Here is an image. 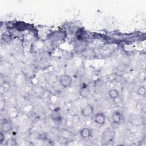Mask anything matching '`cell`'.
I'll return each mask as SVG.
<instances>
[{"label":"cell","instance_id":"1","mask_svg":"<svg viewBox=\"0 0 146 146\" xmlns=\"http://www.w3.org/2000/svg\"><path fill=\"white\" fill-rule=\"evenodd\" d=\"M115 133L112 129H108L103 132L101 137V141L103 144H107L114 139Z\"/></svg>","mask_w":146,"mask_h":146},{"label":"cell","instance_id":"2","mask_svg":"<svg viewBox=\"0 0 146 146\" xmlns=\"http://www.w3.org/2000/svg\"><path fill=\"white\" fill-rule=\"evenodd\" d=\"M59 83L63 88L70 87L72 83V78L69 75H62L60 76L59 80Z\"/></svg>","mask_w":146,"mask_h":146},{"label":"cell","instance_id":"3","mask_svg":"<svg viewBox=\"0 0 146 146\" xmlns=\"http://www.w3.org/2000/svg\"><path fill=\"white\" fill-rule=\"evenodd\" d=\"M80 113L84 117H91L94 113V108L91 104H87L81 108Z\"/></svg>","mask_w":146,"mask_h":146},{"label":"cell","instance_id":"4","mask_svg":"<svg viewBox=\"0 0 146 146\" xmlns=\"http://www.w3.org/2000/svg\"><path fill=\"white\" fill-rule=\"evenodd\" d=\"M106 116L102 112L97 113L94 116V121L99 125H104L106 123Z\"/></svg>","mask_w":146,"mask_h":146},{"label":"cell","instance_id":"5","mask_svg":"<svg viewBox=\"0 0 146 146\" xmlns=\"http://www.w3.org/2000/svg\"><path fill=\"white\" fill-rule=\"evenodd\" d=\"M13 129V124L8 121L6 120L2 123L1 125V131L4 133L10 132Z\"/></svg>","mask_w":146,"mask_h":146},{"label":"cell","instance_id":"6","mask_svg":"<svg viewBox=\"0 0 146 146\" xmlns=\"http://www.w3.org/2000/svg\"><path fill=\"white\" fill-rule=\"evenodd\" d=\"M123 119V115L119 111H115L112 115V119L113 123L116 124H119L120 123Z\"/></svg>","mask_w":146,"mask_h":146},{"label":"cell","instance_id":"7","mask_svg":"<svg viewBox=\"0 0 146 146\" xmlns=\"http://www.w3.org/2000/svg\"><path fill=\"white\" fill-rule=\"evenodd\" d=\"M91 129L89 128H83L80 131V135L83 139H88L91 135Z\"/></svg>","mask_w":146,"mask_h":146},{"label":"cell","instance_id":"8","mask_svg":"<svg viewBox=\"0 0 146 146\" xmlns=\"http://www.w3.org/2000/svg\"><path fill=\"white\" fill-rule=\"evenodd\" d=\"M108 96L111 99L115 100L119 97V93L117 90L111 89L108 91Z\"/></svg>","mask_w":146,"mask_h":146},{"label":"cell","instance_id":"9","mask_svg":"<svg viewBox=\"0 0 146 146\" xmlns=\"http://www.w3.org/2000/svg\"><path fill=\"white\" fill-rule=\"evenodd\" d=\"M80 93L82 96H84V97H87L88 95L89 94V90L88 88L87 87V86H84L81 88L80 90Z\"/></svg>","mask_w":146,"mask_h":146},{"label":"cell","instance_id":"10","mask_svg":"<svg viewBox=\"0 0 146 146\" xmlns=\"http://www.w3.org/2000/svg\"><path fill=\"white\" fill-rule=\"evenodd\" d=\"M137 94L140 96H144L146 92V89L145 88V87L144 86H141L140 87L137 91Z\"/></svg>","mask_w":146,"mask_h":146},{"label":"cell","instance_id":"11","mask_svg":"<svg viewBox=\"0 0 146 146\" xmlns=\"http://www.w3.org/2000/svg\"><path fill=\"white\" fill-rule=\"evenodd\" d=\"M52 117L53 118V119L55 120H59L60 119V113L56 111H54V112L52 115Z\"/></svg>","mask_w":146,"mask_h":146},{"label":"cell","instance_id":"12","mask_svg":"<svg viewBox=\"0 0 146 146\" xmlns=\"http://www.w3.org/2000/svg\"><path fill=\"white\" fill-rule=\"evenodd\" d=\"M5 140V135L3 132L1 131L0 133V144H2Z\"/></svg>","mask_w":146,"mask_h":146},{"label":"cell","instance_id":"13","mask_svg":"<svg viewBox=\"0 0 146 146\" xmlns=\"http://www.w3.org/2000/svg\"><path fill=\"white\" fill-rule=\"evenodd\" d=\"M15 144V141H14V140L11 141V139H10L7 141H6V145H14Z\"/></svg>","mask_w":146,"mask_h":146}]
</instances>
